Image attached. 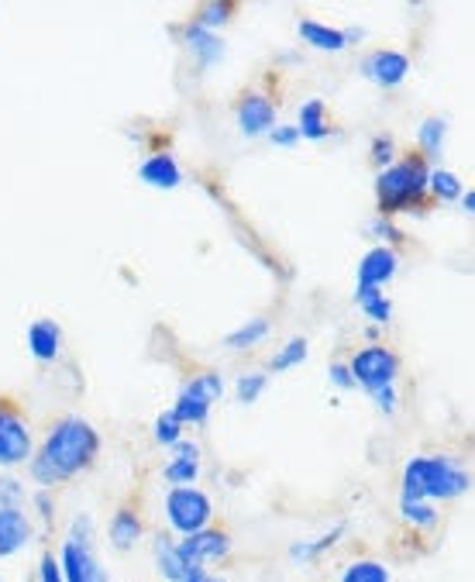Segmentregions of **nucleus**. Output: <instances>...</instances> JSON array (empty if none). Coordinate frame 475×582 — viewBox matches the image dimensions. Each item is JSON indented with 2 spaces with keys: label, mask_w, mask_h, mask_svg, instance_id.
Returning <instances> with one entry per match:
<instances>
[{
  "label": "nucleus",
  "mask_w": 475,
  "mask_h": 582,
  "mask_svg": "<svg viewBox=\"0 0 475 582\" xmlns=\"http://www.w3.org/2000/svg\"><path fill=\"white\" fill-rule=\"evenodd\" d=\"M101 456V431L86 417L70 413L52 425V431L42 438L35 456L28 462V476L35 479L39 490H55L59 482H70L80 472H86Z\"/></svg>",
  "instance_id": "f257e3e1"
},
{
  "label": "nucleus",
  "mask_w": 475,
  "mask_h": 582,
  "mask_svg": "<svg viewBox=\"0 0 475 582\" xmlns=\"http://www.w3.org/2000/svg\"><path fill=\"white\" fill-rule=\"evenodd\" d=\"M400 487V500H427L437 507L445 500L468 497L472 472L452 456H414L403 466Z\"/></svg>",
  "instance_id": "f03ea898"
},
{
  "label": "nucleus",
  "mask_w": 475,
  "mask_h": 582,
  "mask_svg": "<svg viewBox=\"0 0 475 582\" xmlns=\"http://www.w3.org/2000/svg\"><path fill=\"white\" fill-rule=\"evenodd\" d=\"M427 176H431V163L414 152L396 159L393 166L375 173V204H379V217H396L406 211H421L427 201Z\"/></svg>",
  "instance_id": "7ed1b4c3"
},
{
  "label": "nucleus",
  "mask_w": 475,
  "mask_h": 582,
  "mask_svg": "<svg viewBox=\"0 0 475 582\" xmlns=\"http://www.w3.org/2000/svg\"><path fill=\"white\" fill-rule=\"evenodd\" d=\"M225 390H228L225 376H220L217 369L197 372L194 379H186V382L179 386L176 404H173L169 410L183 420V428H200V425H207V417H210L214 404H220Z\"/></svg>",
  "instance_id": "20e7f679"
},
{
  "label": "nucleus",
  "mask_w": 475,
  "mask_h": 582,
  "mask_svg": "<svg viewBox=\"0 0 475 582\" xmlns=\"http://www.w3.org/2000/svg\"><path fill=\"white\" fill-rule=\"evenodd\" d=\"M163 513L173 538H189L214 528V500L197 487H173L163 500Z\"/></svg>",
  "instance_id": "39448f33"
},
{
  "label": "nucleus",
  "mask_w": 475,
  "mask_h": 582,
  "mask_svg": "<svg viewBox=\"0 0 475 582\" xmlns=\"http://www.w3.org/2000/svg\"><path fill=\"white\" fill-rule=\"evenodd\" d=\"M348 372H352L355 386L372 394V390H383V386H396L400 359H396V351H390L386 345L375 341V345L359 348L352 359H348Z\"/></svg>",
  "instance_id": "423d86ee"
},
{
  "label": "nucleus",
  "mask_w": 475,
  "mask_h": 582,
  "mask_svg": "<svg viewBox=\"0 0 475 582\" xmlns=\"http://www.w3.org/2000/svg\"><path fill=\"white\" fill-rule=\"evenodd\" d=\"M35 456V435L18 407L0 400V469H21Z\"/></svg>",
  "instance_id": "0eeeda50"
},
{
  "label": "nucleus",
  "mask_w": 475,
  "mask_h": 582,
  "mask_svg": "<svg viewBox=\"0 0 475 582\" xmlns=\"http://www.w3.org/2000/svg\"><path fill=\"white\" fill-rule=\"evenodd\" d=\"M176 548L186 569H207L231 555V534L225 528H204L189 538H176Z\"/></svg>",
  "instance_id": "6e6552de"
},
{
  "label": "nucleus",
  "mask_w": 475,
  "mask_h": 582,
  "mask_svg": "<svg viewBox=\"0 0 475 582\" xmlns=\"http://www.w3.org/2000/svg\"><path fill=\"white\" fill-rule=\"evenodd\" d=\"M55 559H59V569H62V582H111L107 569L101 565V559H97V552H93L90 541L66 538Z\"/></svg>",
  "instance_id": "1a4fd4ad"
},
{
  "label": "nucleus",
  "mask_w": 475,
  "mask_h": 582,
  "mask_svg": "<svg viewBox=\"0 0 475 582\" xmlns=\"http://www.w3.org/2000/svg\"><path fill=\"white\" fill-rule=\"evenodd\" d=\"M238 132L245 139H262L269 135L272 127L279 124V108L269 93H259V90H251L245 93L241 101H238Z\"/></svg>",
  "instance_id": "9d476101"
},
{
  "label": "nucleus",
  "mask_w": 475,
  "mask_h": 582,
  "mask_svg": "<svg viewBox=\"0 0 475 582\" xmlns=\"http://www.w3.org/2000/svg\"><path fill=\"white\" fill-rule=\"evenodd\" d=\"M362 76L375 86H383V90H393L400 86L406 76H410V59L396 49H372L365 59H362Z\"/></svg>",
  "instance_id": "9b49d317"
},
{
  "label": "nucleus",
  "mask_w": 475,
  "mask_h": 582,
  "mask_svg": "<svg viewBox=\"0 0 475 582\" xmlns=\"http://www.w3.org/2000/svg\"><path fill=\"white\" fill-rule=\"evenodd\" d=\"M35 541V524L24 507H0V562L21 555Z\"/></svg>",
  "instance_id": "f8f14e48"
},
{
  "label": "nucleus",
  "mask_w": 475,
  "mask_h": 582,
  "mask_svg": "<svg viewBox=\"0 0 475 582\" xmlns=\"http://www.w3.org/2000/svg\"><path fill=\"white\" fill-rule=\"evenodd\" d=\"M400 273V252L390 245H372L355 273V286H372V289H383L396 279Z\"/></svg>",
  "instance_id": "ddd939ff"
},
{
  "label": "nucleus",
  "mask_w": 475,
  "mask_h": 582,
  "mask_svg": "<svg viewBox=\"0 0 475 582\" xmlns=\"http://www.w3.org/2000/svg\"><path fill=\"white\" fill-rule=\"evenodd\" d=\"M183 45H186L189 55L197 59V70H210V67H217V62L225 59V52H228L225 39H220L217 31H204V28L194 24V21H186V24H183Z\"/></svg>",
  "instance_id": "4468645a"
},
{
  "label": "nucleus",
  "mask_w": 475,
  "mask_h": 582,
  "mask_svg": "<svg viewBox=\"0 0 475 582\" xmlns=\"http://www.w3.org/2000/svg\"><path fill=\"white\" fill-rule=\"evenodd\" d=\"M28 351H31V359L42 363V366H52L59 355H62V328L55 325L52 317H39V320H31L28 325Z\"/></svg>",
  "instance_id": "2eb2a0df"
},
{
  "label": "nucleus",
  "mask_w": 475,
  "mask_h": 582,
  "mask_svg": "<svg viewBox=\"0 0 475 582\" xmlns=\"http://www.w3.org/2000/svg\"><path fill=\"white\" fill-rule=\"evenodd\" d=\"M145 538V524H142V513L135 507H117L107 521V544L114 552H135V544Z\"/></svg>",
  "instance_id": "dca6fc26"
},
{
  "label": "nucleus",
  "mask_w": 475,
  "mask_h": 582,
  "mask_svg": "<svg viewBox=\"0 0 475 582\" xmlns=\"http://www.w3.org/2000/svg\"><path fill=\"white\" fill-rule=\"evenodd\" d=\"M138 180L152 190H176L183 183V170L173 152H152L148 159H142Z\"/></svg>",
  "instance_id": "f3484780"
},
{
  "label": "nucleus",
  "mask_w": 475,
  "mask_h": 582,
  "mask_svg": "<svg viewBox=\"0 0 475 582\" xmlns=\"http://www.w3.org/2000/svg\"><path fill=\"white\" fill-rule=\"evenodd\" d=\"M344 534H348V524L338 521V524L328 528L324 534L307 538V541H293V544H290V562H297V565H313V562H321L328 552H334V548L341 544Z\"/></svg>",
  "instance_id": "a211bd4d"
},
{
  "label": "nucleus",
  "mask_w": 475,
  "mask_h": 582,
  "mask_svg": "<svg viewBox=\"0 0 475 582\" xmlns=\"http://www.w3.org/2000/svg\"><path fill=\"white\" fill-rule=\"evenodd\" d=\"M152 559H155V572L163 582H183L186 579V565L179 559V548H176V538L173 534H163L158 531L155 541H152Z\"/></svg>",
  "instance_id": "6ab92c4d"
},
{
  "label": "nucleus",
  "mask_w": 475,
  "mask_h": 582,
  "mask_svg": "<svg viewBox=\"0 0 475 582\" xmlns=\"http://www.w3.org/2000/svg\"><path fill=\"white\" fill-rule=\"evenodd\" d=\"M303 45L317 49V52H344L348 49V39H344V28H331L324 21H313V18H303L297 24Z\"/></svg>",
  "instance_id": "aec40b11"
},
{
  "label": "nucleus",
  "mask_w": 475,
  "mask_h": 582,
  "mask_svg": "<svg viewBox=\"0 0 475 582\" xmlns=\"http://www.w3.org/2000/svg\"><path fill=\"white\" fill-rule=\"evenodd\" d=\"M297 132H300V139H307V142H324L328 135H331V124H328V104L324 101H307L303 108H300V118H297Z\"/></svg>",
  "instance_id": "412c9836"
},
{
  "label": "nucleus",
  "mask_w": 475,
  "mask_h": 582,
  "mask_svg": "<svg viewBox=\"0 0 475 582\" xmlns=\"http://www.w3.org/2000/svg\"><path fill=\"white\" fill-rule=\"evenodd\" d=\"M355 304H359V310L372 320V328H386L390 320H393V300L383 294V289L355 286Z\"/></svg>",
  "instance_id": "4be33fe9"
},
{
  "label": "nucleus",
  "mask_w": 475,
  "mask_h": 582,
  "mask_svg": "<svg viewBox=\"0 0 475 582\" xmlns=\"http://www.w3.org/2000/svg\"><path fill=\"white\" fill-rule=\"evenodd\" d=\"M445 139H448V121L445 118H424L421 127H417V155L424 159V163H431V159H437L441 152H445Z\"/></svg>",
  "instance_id": "5701e85b"
},
{
  "label": "nucleus",
  "mask_w": 475,
  "mask_h": 582,
  "mask_svg": "<svg viewBox=\"0 0 475 582\" xmlns=\"http://www.w3.org/2000/svg\"><path fill=\"white\" fill-rule=\"evenodd\" d=\"M338 582H393V569L379 559H355L341 569Z\"/></svg>",
  "instance_id": "b1692460"
},
{
  "label": "nucleus",
  "mask_w": 475,
  "mask_h": 582,
  "mask_svg": "<svg viewBox=\"0 0 475 582\" xmlns=\"http://www.w3.org/2000/svg\"><path fill=\"white\" fill-rule=\"evenodd\" d=\"M269 331H272V325H269L266 317H251V320H245L241 328H235V331L225 338V345H228L231 351H248V348L262 345V341L269 338Z\"/></svg>",
  "instance_id": "393cba45"
},
{
  "label": "nucleus",
  "mask_w": 475,
  "mask_h": 582,
  "mask_svg": "<svg viewBox=\"0 0 475 582\" xmlns=\"http://www.w3.org/2000/svg\"><path fill=\"white\" fill-rule=\"evenodd\" d=\"M465 193V183L458 180V173H452V170H431V176H427V197H434V201H441V204H452V201H458Z\"/></svg>",
  "instance_id": "a878e982"
},
{
  "label": "nucleus",
  "mask_w": 475,
  "mask_h": 582,
  "mask_svg": "<svg viewBox=\"0 0 475 582\" xmlns=\"http://www.w3.org/2000/svg\"><path fill=\"white\" fill-rule=\"evenodd\" d=\"M400 517L410 528H417V531H434L437 521H441L437 507L427 503V500H400Z\"/></svg>",
  "instance_id": "bb28decb"
},
{
  "label": "nucleus",
  "mask_w": 475,
  "mask_h": 582,
  "mask_svg": "<svg viewBox=\"0 0 475 582\" xmlns=\"http://www.w3.org/2000/svg\"><path fill=\"white\" fill-rule=\"evenodd\" d=\"M307 355H310L307 338H290L287 345L272 351V359H269V372H290V369H297L300 363H307Z\"/></svg>",
  "instance_id": "cd10ccee"
},
{
  "label": "nucleus",
  "mask_w": 475,
  "mask_h": 582,
  "mask_svg": "<svg viewBox=\"0 0 475 582\" xmlns=\"http://www.w3.org/2000/svg\"><path fill=\"white\" fill-rule=\"evenodd\" d=\"M163 479L169 482V490H173V487H197V479H200V459H179V456H173V459L163 466Z\"/></svg>",
  "instance_id": "c85d7f7f"
},
{
  "label": "nucleus",
  "mask_w": 475,
  "mask_h": 582,
  "mask_svg": "<svg viewBox=\"0 0 475 582\" xmlns=\"http://www.w3.org/2000/svg\"><path fill=\"white\" fill-rule=\"evenodd\" d=\"M152 438H155V445L173 448V445H179L186 438V428H183V420L173 410H163L155 417V425H152Z\"/></svg>",
  "instance_id": "c756f323"
},
{
  "label": "nucleus",
  "mask_w": 475,
  "mask_h": 582,
  "mask_svg": "<svg viewBox=\"0 0 475 582\" xmlns=\"http://www.w3.org/2000/svg\"><path fill=\"white\" fill-rule=\"evenodd\" d=\"M231 18H235V4H231V0H210V4H204L194 14V24H200L204 31H220Z\"/></svg>",
  "instance_id": "7c9ffc66"
},
{
  "label": "nucleus",
  "mask_w": 475,
  "mask_h": 582,
  "mask_svg": "<svg viewBox=\"0 0 475 582\" xmlns=\"http://www.w3.org/2000/svg\"><path fill=\"white\" fill-rule=\"evenodd\" d=\"M266 386H269V376L266 372H245L235 382V397H238V404L251 407V404H256L266 394Z\"/></svg>",
  "instance_id": "2f4dec72"
},
{
  "label": "nucleus",
  "mask_w": 475,
  "mask_h": 582,
  "mask_svg": "<svg viewBox=\"0 0 475 582\" xmlns=\"http://www.w3.org/2000/svg\"><path fill=\"white\" fill-rule=\"evenodd\" d=\"M365 232H369V238H372L375 245H390V248H396V245L403 242V232L396 228V221H393V217H379V214H375V217L369 221V228H365Z\"/></svg>",
  "instance_id": "473e14b6"
},
{
  "label": "nucleus",
  "mask_w": 475,
  "mask_h": 582,
  "mask_svg": "<svg viewBox=\"0 0 475 582\" xmlns=\"http://www.w3.org/2000/svg\"><path fill=\"white\" fill-rule=\"evenodd\" d=\"M369 159L375 170H386L396 163V139L393 135H375L372 145H369Z\"/></svg>",
  "instance_id": "72a5a7b5"
},
{
  "label": "nucleus",
  "mask_w": 475,
  "mask_h": 582,
  "mask_svg": "<svg viewBox=\"0 0 475 582\" xmlns=\"http://www.w3.org/2000/svg\"><path fill=\"white\" fill-rule=\"evenodd\" d=\"M0 507H24V482L18 476H0Z\"/></svg>",
  "instance_id": "f704fd0d"
},
{
  "label": "nucleus",
  "mask_w": 475,
  "mask_h": 582,
  "mask_svg": "<svg viewBox=\"0 0 475 582\" xmlns=\"http://www.w3.org/2000/svg\"><path fill=\"white\" fill-rule=\"evenodd\" d=\"M31 510H35V517L49 528L55 521V497H52V490H35V493H31Z\"/></svg>",
  "instance_id": "c9c22d12"
},
{
  "label": "nucleus",
  "mask_w": 475,
  "mask_h": 582,
  "mask_svg": "<svg viewBox=\"0 0 475 582\" xmlns=\"http://www.w3.org/2000/svg\"><path fill=\"white\" fill-rule=\"evenodd\" d=\"M266 139H269L276 149H293V145H300V132H297V124H276Z\"/></svg>",
  "instance_id": "e433bc0d"
},
{
  "label": "nucleus",
  "mask_w": 475,
  "mask_h": 582,
  "mask_svg": "<svg viewBox=\"0 0 475 582\" xmlns=\"http://www.w3.org/2000/svg\"><path fill=\"white\" fill-rule=\"evenodd\" d=\"M35 582H62V569H59V559H55L52 552H42V555H39Z\"/></svg>",
  "instance_id": "4c0bfd02"
},
{
  "label": "nucleus",
  "mask_w": 475,
  "mask_h": 582,
  "mask_svg": "<svg viewBox=\"0 0 475 582\" xmlns=\"http://www.w3.org/2000/svg\"><path fill=\"white\" fill-rule=\"evenodd\" d=\"M328 382L334 386V390H355V379H352V372H348V363H331Z\"/></svg>",
  "instance_id": "58836bf2"
},
{
  "label": "nucleus",
  "mask_w": 475,
  "mask_h": 582,
  "mask_svg": "<svg viewBox=\"0 0 475 582\" xmlns=\"http://www.w3.org/2000/svg\"><path fill=\"white\" fill-rule=\"evenodd\" d=\"M369 400L383 410V413H393L396 410V404H400V397H396V386H383V390H372L369 394Z\"/></svg>",
  "instance_id": "ea45409f"
},
{
  "label": "nucleus",
  "mask_w": 475,
  "mask_h": 582,
  "mask_svg": "<svg viewBox=\"0 0 475 582\" xmlns=\"http://www.w3.org/2000/svg\"><path fill=\"white\" fill-rule=\"evenodd\" d=\"M169 451H173V456H179V459H200V445L197 441H186V438L179 445H173Z\"/></svg>",
  "instance_id": "a19ab883"
},
{
  "label": "nucleus",
  "mask_w": 475,
  "mask_h": 582,
  "mask_svg": "<svg viewBox=\"0 0 475 582\" xmlns=\"http://www.w3.org/2000/svg\"><path fill=\"white\" fill-rule=\"evenodd\" d=\"M183 582H228V579L217 575V572H210V569H189Z\"/></svg>",
  "instance_id": "79ce46f5"
},
{
  "label": "nucleus",
  "mask_w": 475,
  "mask_h": 582,
  "mask_svg": "<svg viewBox=\"0 0 475 582\" xmlns=\"http://www.w3.org/2000/svg\"><path fill=\"white\" fill-rule=\"evenodd\" d=\"M458 207H462L468 217L475 214V190H465V193H462V197H458Z\"/></svg>",
  "instance_id": "37998d69"
}]
</instances>
